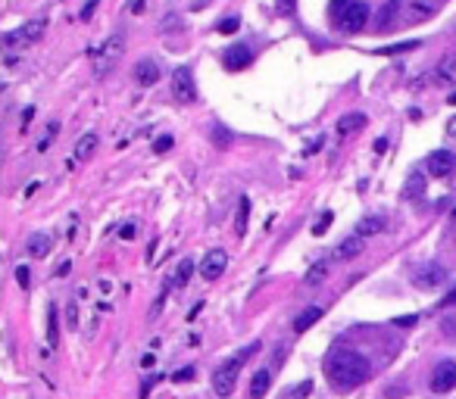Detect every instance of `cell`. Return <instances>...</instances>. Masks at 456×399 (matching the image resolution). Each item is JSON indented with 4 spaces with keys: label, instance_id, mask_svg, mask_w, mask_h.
I'll return each instance as SVG.
<instances>
[{
    "label": "cell",
    "instance_id": "1",
    "mask_svg": "<svg viewBox=\"0 0 456 399\" xmlns=\"http://www.w3.org/2000/svg\"><path fill=\"white\" fill-rule=\"evenodd\" d=\"M325 374L338 387H356L369 378V358L354 350H334L325 358Z\"/></svg>",
    "mask_w": 456,
    "mask_h": 399
},
{
    "label": "cell",
    "instance_id": "2",
    "mask_svg": "<svg viewBox=\"0 0 456 399\" xmlns=\"http://www.w3.org/2000/svg\"><path fill=\"white\" fill-rule=\"evenodd\" d=\"M257 350H259V340H257V343H250V346H244V350H241L235 358H228V362H222V365L216 368V374H213V390H216L219 396H232L235 384H238L241 365H244V362H247V358H250Z\"/></svg>",
    "mask_w": 456,
    "mask_h": 399
},
{
    "label": "cell",
    "instance_id": "3",
    "mask_svg": "<svg viewBox=\"0 0 456 399\" xmlns=\"http://www.w3.org/2000/svg\"><path fill=\"white\" fill-rule=\"evenodd\" d=\"M44 32H47V19H32V22H25V25H19L16 32L3 34V47L7 50H25V47H32L34 41H41Z\"/></svg>",
    "mask_w": 456,
    "mask_h": 399
},
{
    "label": "cell",
    "instance_id": "4",
    "mask_svg": "<svg viewBox=\"0 0 456 399\" xmlns=\"http://www.w3.org/2000/svg\"><path fill=\"white\" fill-rule=\"evenodd\" d=\"M122 47H125V38H122V34H109V38L100 44V47L91 50V60H94V72H97V75H107L109 69L119 62V56H122Z\"/></svg>",
    "mask_w": 456,
    "mask_h": 399
},
{
    "label": "cell",
    "instance_id": "5",
    "mask_svg": "<svg viewBox=\"0 0 456 399\" xmlns=\"http://www.w3.org/2000/svg\"><path fill=\"white\" fill-rule=\"evenodd\" d=\"M172 97L178 103H194L197 100V88H194V75L188 66H178L172 72Z\"/></svg>",
    "mask_w": 456,
    "mask_h": 399
},
{
    "label": "cell",
    "instance_id": "6",
    "mask_svg": "<svg viewBox=\"0 0 456 399\" xmlns=\"http://www.w3.org/2000/svg\"><path fill=\"white\" fill-rule=\"evenodd\" d=\"M456 387V362L453 358H441L431 372V390L435 393H450Z\"/></svg>",
    "mask_w": 456,
    "mask_h": 399
},
{
    "label": "cell",
    "instance_id": "7",
    "mask_svg": "<svg viewBox=\"0 0 456 399\" xmlns=\"http://www.w3.org/2000/svg\"><path fill=\"white\" fill-rule=\"evenodd\" d=\"M366 19H369V7L362 3V0H354L350 10L344 13V19L338 22V28H340V32H347V34H356V32L366 28Z\"/></svg>",
    "mask_w": 456,
    "mask_h": 399
},
{
    "label": "cell",
    "instance_id": "8",
    "mask_svg": "<svg viewBox=\"0 0 456 399\" xmlns=\"http://www.w3.org/2000/svg\"><path fill=\"white\" fill-rule=\"evenodd\" d=\"M225 269H228V253L225 250H206L204 262H200V275H204V281H216L219 275H225Z\"/></svg>",
    "mask_w": 456,
    "mask_h": 399
},
{
    "label": "cell",
    "instance_id": "9",
    "mask_svg": "<svg viewBox=\"0 0 456 399\" xmlns=\"http://www.w3.org/2000/svg\"><path fill=\"white\" fill-rule=\"evenodd\" d=\"M250 62H253V54H250V47H244V44L228 47L225 56H222V66L228 69V72H241V69H247Z\"/></svg>",
    "mask_w": 456,
    "mask_h": 399
},
{
    "label": "cell",
    "instance_id": "10",
    "mask_svg": "<svg viewBox=\"0 0 456 399\" xmlns=\"http://www.w3.org/2000/svg\"><path fill=\"white\" fill-rule=\"evenodd\" d=\"M453 166H456V156L450 153V150H435V153L428 156L431 178H447L450 172H453Z\"/></svg>",
    "mask_w": 456,
    "mask_h": 399
},
{
    "label": "cell",
    "instance_id": "11",
    "mask_svg": "<svg viewBox=\"0 0 456 399\" xmlns=\"http://www.w3.org/2000/svg\"><path fill=\"white\" fill-rule=\"evenodd\" d=\"M50 250H54V237L44 234V231H34L32 237H28V244H25V253L32 259H44L50 256Z\"/></svg>",
    "mask_w": 456,
    "mask_h": 399
},
{
    "label": "cell",
    "instance_id": "12",
    "mask_svg": "<svg viewBox=\"0 0 456 399\" xmlns=\"http://www.w3.org/2000/svg\"><path fill=\"white\" fill-rule=\"evenodd\" d=\"M97 144H100L97 131H85V135L78 137V144H75V163H88L91 156H94Z\"/></svg>",
    "mask_w": 456,
    "mask_h": 399
},
{
    "label": "cell",
    "instance_id": "13",
    "mask_svg": "<svg viewBox=\"0 0 456 399\" xmlns=\"http://www.w3.org/2000/svg\"><path fill=\"white\" fill-rule=\"evenodd\" d=\"M135 82L144 84V88H150V84H157L160 82V66L153 60H141L135 66Z\"/></svg>",
    "mask_w": 456,
    "mask_h": 399
},
{
    "label": "cell",
    "instance_id": "14",
    "mask_svg": "<svg viewBox=\"0 0 456 399\" xmlns=\"http://www.w3.org/2000/svg\"><path fill=\"white\" fill-rule=\"evenodd\" d=\"M269 387H272V372L269 368H259L250 378V399H263L269 393Z\"/></svg>",
    "mask_w": 456,
    "mask_h": 399
},
{
    "label": "cell",
    "instance_id": "15",
    "mask_svg": "<svg viewBox=\"0 0 456 399\" xmlns=\"http://www.w3.org/2000/svg\"><path fill=\"white\" fill-rule=\"evenodd\" d=\"M362 125H366V115H362V113H347V115H340V119H338V135L347 137V135H354V131H360Z\"/></svg>",
    "mask_w": 456,
    "mask_h": 399
},
{
    "label": "cell",
    "instance_id": "16",
    "mask_svg": "<svg viewBox=\"0 0 456 399\" xmlns=\"http://www.w3.org/2000/svg\"><path fill=\"white\" fill-rule=\"evenodd\" d=\"M319 318H322V309H319V306H310V309H303L297 318H294V331H297V334L310 331V328H313Z\"/></svg>",
    "mask_w": 456,
    "mask_h": 399
},
{
    "label": "cell",
    "instance_id": "17",
    "mask_svg": "<svg viewBox=\"0 0 456 399\" xmlns=\"http://www.w3.org/2000/svg\"><path fill=\"white\" fill-rule=\"evenodd\" d=\"M406 16H409V19H415V22L431 19V16H435V3H431V0H409Z\"/></svg>",
    "mask_w": 456,
    "mask_h": 399
},
{
    "label": "cell",
    "instance_id": "18",
    "mask_svg": "<svg viewBox=\"0 0 456 399\" xmlns=\"http://www.w3.org/2000/svg\"><path fill=\"white\" fill-rule=\"evenodd\" d=\"M60 346V318H56V306H47V350Z\"/></svg>",
    "mask_w": 456,
    "mask_h": 399
},
{
    "label": "cell",
    "instance_id": "19",
    "mask_svg": "<svg viewBox=\"0 0 456 399\" xmlns=\"http://www.w3.org/2000/svg\"><path fill=\"white\" fill-rule=\"evenodd\" d=\"M422 194H425V175L422 172H413V175L406 178V184H403V196H406V200H419Z\"/></svg>",
    "mask_w": 456,
    "mask_h": 399
},
{
    "label": "cell",
    "instance_id": "20",
    "mask_svg": "<svg viewBox=\"0 0 456 399\" xmlns=\"http://www.w3.org/2000/svg\"><path fill=\"white\" fill-rule=\"evenodd\" d=\"M247 222H250V200L241 196V200H238V212H235V234H238V237H244Z\"/></svg>",
    "mask_w": 456,
    "mask_h": 399
},
{
    "label": "cell",
    "instance_id": "21",
    "mask_svg": "<svg viewBox=\"0 0 456 399\" xmlns=\"http://www.w3.org/2000/svg\"><path fill=\"white\" fill-rule=\"evenodd\" d=\"M419 287H435V284H441L444 281V269H437V265H431V269H422L419 275L413 277Z\"/></svg>",
    "mask_w": 456,
    "mask_h": 399
},
{
    "label": "cell",
    "instance_id": "22",
    "mask_svg": "<svg viewBox=\"0 0 456 399\" xmlns=\"http://www.w3.org/2000/svg\"><path fill=\"white\" fill-rule=\"evenodd\" d=\"M437 82L441 84H456V56H447V60H441V66L435 69Z\"/></svg>",
    "mask_w": 456,
    "mask_h": 399
},
{
    "label": "cell",
    "instance_id": "23",
    "mask_svg": "<svg viewBox=\"0 0 456 399\" xmlns=\"http://www.w3.org/2000/svg\"><path fill=\"white\" fill-rule=\"evenodd\" d=\"M382 228H384L382 216H366L360 225H356V234H360V237H372V234H382Z\"/></svg>",
    "mask_w": 456,
    "mask_h": 399
},
{
    "label": "cell",
    "instance_id": "24",
    "mask_svg": "<svg viewBox=\"0 0 456 399\" xmlns=\"http://www.w3.org/2000/svg\"><path fill=\"white\" fill-rule=\"evenodd\" d=\"M360 253H362V237L360 234L347 237V240L338 247V259H354V256H360Z\"/></svg>",
    "mask_w": 456,
    "mask_h": 399
},
{
    "label": "cell",
    "instance_id": "25",
    "mask_svg": "<svg viewBox=\"0 0 456 399\" xmlns=\"http://www.w3.org/2000/svg\"><path fill=\"white\" fill-rule=\"evenodd\" d=\"M191 275H194V259H182L175 269V277H172V287H184L191 281Z\"/></svg>",
    "mask_w": 456,
    "mask_h": 399
},
{
    "label": "cell",
    "instance_id": "26",
    "mask_svg": "<svg viewBox=\"0 0 456 399\" xmlns=\"http://www.w3.org/2000/svg\"><path fill=\"white\" fill-rule=\"evenodd\" d=\"M397 13H400V0H388V3H384V10H378V25L391 28V22H394Z\"/></svg>",
    "mask_w": 456,
    "mask_h": 399
},
{
    "label": "cell",
    "instance_id": "27",
    "mask_svg": "<svg viewBox=\"0 0 456 399\" xmlns=\"http://www.w3.org/2000/svg\"><path fill=\"white\" fill-rule=\"evenodd\" d=\"M325 271H328V262H316L313 269L307 271V284H322V281H325Z\"/></svg>",
    "mask_w": 456,
    "mask_h": 399
},
{
    "label": "cell",
    "instance_id": "28",
    "mask_svg": "<svg viewBox=\"0 0 456 399\" xmlns=\"http://www.w3.org/2000/svg\"><path fill=\"white\" fill-rule=\"evenodd\" d=\"M350 3H354V0H332V10H328V13H332L334 25H338L340 19H344V13L350 10Z\"/></svg>",
    "mask_w": 456,
    "mask_h": 399
},
{
    "label": "cell",
    "instance_id": "29",
    "mask_svg": "<svg viewBox=\"0 0 456 399\" xmlns=\"http://www.w3.org/2000/svg\"><path fill=\"white\" fill-rule=\"evenodd\" d=\"M422 41H406V44H394V47H378V50H372V54H384V56H391V54H403V50H415Z\"/></svg>",
    "mask_w": 456,
    "mask_h": 399
},
{
    "label": "cell",
    "instance_id": "30",
    "mask_svg": "<svg viewBox=\"0 0 456 399\" xmlns=\"http://www.w3.org/2000/svg\"><path fill=\"white\" fill-rule=\"evenodd\" d=\"M216 28H219V34H235L241 28V19L238 16H228V19H222Z\"/></svg>",
    "mask_w": 456,
    "mask_h": 399
},
{
    "label": "cell",
    "instance_id": "31",
    "mask_svg": "<svg viewBox=\"0 0 456 399\" xmlns=\"http://www.w3.org/2000/svg\"><path fill=\"white\" fill-rule=\"evenodd\" d=\"M16 284H19L22 290L32 287V269H28V265H19V269H16Z\"/></svg>",
    "mask_w": 456,
    "mask_h": 399
},
{
    "label": "cell",
    "instance_id": "32",
    "mask_svg": "<svg viewBox=\"0 0 456 399\" xmlns=\"http://www.w3.org/2000/svg\"><path fill=\"white\" fill-rule=\"evenodd\" d=\"M56 135H60V122H50L47 137H41V141H38V150H41V153H44V150H47L50 144H54V137H56Z\"/></svg>",
    "mask_w": 456,
    "mask_h": 399
},
{
    "label": "cell",
    "instance_id": "33",
    "mask_svg": "<svg viewBox=\"0 0 456 399\" xmlns=\"http://www.w3.org/2000/svg\"><path fill=\"white\" fill-rule=\"evenodd\" d=\"M172 135H160L157 141H153V153H166V150H172Z\"/></svg>",
    "mask_w": 456,
    "mask_h": 399
},
{
    "label": "cell",
    "instance_id": "34",
    "mask_svg": "<svg viewBox=\"0 0 456 399\" xmlns=\"http://www.w3.org/2000/svg\"><path fill=\"white\" fill-rule=\"evenodd\" d=\"M332 222H334V216H332V212H322V218L313 225V234H325V231H328V225H332Z\"/></svg>",
    "mask_w": 456,
    "mask_h": 399
},
{
    "label": "cell",
    "instance_id": "35",
    "mask_svg": "<svg viewBox=\"0 0 456 399\" xmlns=\"http://www.w3.org/2000/svg\"><path fill=\"white\" fill-rule=\"evenodd\" d=\"M194 374H197V372H194V368L188 365V368H182V372L172 374V380H175V384H188V380H194Z\"/></svg>",
    "mask_w": 456,
    "mask_h": 399
},
{
    "label": "cell",
    "instance_id": "36",
    "mask_svg": "<svg viewBox=\"0 0 456 399\" xmlns=\"http://www.w3.org/2000/svg\"><path fill=\"white\" fill-rule=\"evenodd\" d=\"M310 390H313V380H303V384H297V387H294V393H291V396H294V399H300V396H307Z\"/></svg>",
    "mask_w": 456,
    "mask_h": 399
},
{
    "label": "cell",
    "instance_id": "37",
    "mask_svg": "<svg viewBox=\"0 0 456 399\" xmlns=\"http://www.w3.org/2000/svg\"><path fill=\"white\" fill-rule=\"evenodd\" d=\"M213 141H216L219 147H225V144L232 141V135H228V131H225V128H216V131H213Z\"/></svg>",
    "mask_w": 456,
    "mask_h": 399
},
{
    "label": "cell",
    "instance_id": "38",
    "mask_svg": "<svg viewBox=\"0 0 456 399\" xmlns=\"http://www.w3.org/2000/svg\"><path fill=\"white\" fill-rule=\"evenodd\" d=\"M160 378H163V374H150L147 384H141V399H144V396H150V390H153V384H160Z\"/></svg>",
    "mask_w": 456,
    "mask_h": 399
},
{
    "label": "cell",
    "instance_id": "39",
    "mask_svg": "<svg viewBox=\"0 0 456 399\" xmlns=\"http://www.w3.org/2000/svg\"><path fill=\"white\" fill-rule=\"evenodd\" d=\"M138 234V228H135V222H125L122 225V231H119V237H122V240H131V237Z\"/></svg>",
    "mask_w": 456,
    "mask_h": 399
},
{
    "label": "cell",
    "instance_id": "40",
    "mask_svg": "<svg viewBox=\"0 0 456 399\" xmlns=\"http://www.w3.org/2000/svg\"><path fill=\"white\" fill-rule=\"evenodd\" d=\"M66 315H69V328L75 331V328H78V309H75V303H69V312H66Z\"/></svg>",
    "mask_w": 456,
    "mask_h": 399
},
{
    "label": "cell",
    "instance_id": "41",
    "mask_svg": "<svg viewBox=\"0 0 456 399\" xmlns=\"http://www.w3.org/2000/svg\"><path fill=\"white\" fill-rule=\"evenodd\" d=\"M419 321V315H406V318H394V325L397 328H409V325H415Z\"/></svg>",
    "mask_w": 456,
    "mask_h": 399
},
{
    "label": "cell",
    "instance_id": "42",
    "mask_svg": "<svg viewBox=\"0 0 456 399\" xmlns=\"http://www.w3.org/2000/svg\"><path fill=\"white\" fill-rule=\"evenodd\" d=\"M131 13H135V16H141L144 13V10H147V0H135V3H131Z\"/></svg>",
    "mask_w": 456,
    "mask_h": 399
},
{
    "label": "cell",
    "instance_id": "43",
    "mask_svg": "<svg viewBox=\"0 0 456 399\" xmlns=\"http://www.w3.org/2000/svg\"><path fill=\"white\" fill-rule=\"evenodd\" d=\"M97 10V0H88V3H85V10H82V19H91V13H94Z\"/></svg>",
    "mask_w": 456,
    "mask_h": 399
},
{
    "label": "cell",
    "instance_id": "44",
    "mask_svg": "<svg viewBox=\"0 0 456 399\" xmlns=\"http://www.w3.org/2000/svg\"><path fill=\"white\" fill-rule=\"evenodd\" d=\"M69 269H72V262H69V259H66V262H60V265H56V277H66Z\"/></svg>",
    "mask_w": 456,
    "mask_h": 399
},
{
    "label": "cell",
    "instance_id": "45",
    "mask_svg": "<svg viewBox=\"0 0 456 399\" xmlns=\"http://www.w3.org/2000/svg\"><path fill=\"white\" fill-rule=\"evenodd\" d=\"M32 119H34V109H32V106H28V109H25V113H22V131H25V128H28V122H32Z\"/></svg>",
    "mask_w": 456,
    "mask_h": 399
},
{
    "label": "cell",
    "instance_id": "46",
    "mask_svg": "<svg viewBox=\"0 0 456 399\" xmlns=\"http://www.w3.org/2000/svg\"><path fill=\"white\" fill-rule=\"evenodd\" d=\"M441 306H456V287H453V290H450V293H447V297H444V299H441Z\"/></svg>",
    "mask_w": 456,
    "mask_h": 399
},
{
    "label": "cell",
    "instance_id": "47",
    "mask_svg": "<svg viewBox=\"0 0 456 399\" xmlns=\"http://www.w3.org/2000/svg\"><path fill=\"white\" fill-rule=\"evenodd\" d=\"M279 10H281V13H291V10H294V0H279Z\"/></svg>",
    "mask_w": 456,
    "mask_h": 399
},
{
    "label": "cell",
    "instance_id": "48",
    "mask_svg": "<svg viewBox=\"0 0 456 399\" xmlns=\"http://www.w3.org/2000/svg\"><path fill=\"white\" fill-rule=\"evenodd\" d=\"M384 147H388V141H384V137H378V141H375V153H384Z\"/></svg>",
    "mask_w": 456,
    "mask_h": 399
},
{
    "label": "cell",
    "instance_id": "49",
    "mask_svg": "<svg viewBox=\"0 0 456 399\" xmlns=\"http://www.w3.org/2000/svg\"><path fill=\"white\" fill-rule=\"evenodd\" d=\"M447 135H456V119H450V122H447Z\"/></svg>",
    "mask_w": 456,
    "mask_h": 399
},
{
    "label": "cell",
    "instance_id": "50",
    "mask_svg": "<svg viewBox=\"0 0 456 399\" xmlns=\"http://www.w3.org/2000/svg\"><path fill=\"white\" fill-rule=\"evenodd\" d=\"M447 103H450V106H456V91H453V94L447 97Z\"/></svg>",
    "mask_w": 456,
    "mask_h": 399
},
{
    "label": "cell",
    "instance_id": "51",
    "mask_svg": "<svg viewBox=\"0 0 456 399\" xmlns=\"http://www.w3.org/2000/svg\"><path fill=\"white\" fill-rule=\"evenodd\" d=\"M450 218H453V222H456V209H453V212H450Z\"/></svg>",
    "mask_w": 456,
    "mask_h": 399
}]
</instances>
